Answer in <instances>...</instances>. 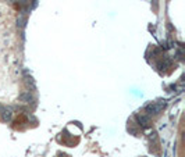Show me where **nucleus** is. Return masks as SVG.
<instances>
[{"label":"nucleus","instance_id":"nucleus-1","mask_svg":"<svg viewBox=\"0 0 185 157\" xmlns=\"http://www.w3.org/2000/svg\"><path fill=\"white\" fill-rule=\"evenodd\" d=\"M166 107V101H156V103H150L145 107V114L148 116H157V114L160 113L161 110Z\"/></svg>","mask_w":185,"mask_h":157},{"label":"nucleus","instance_id":"nucleus-2","mask_svg":"<svg viewBox=\"0 0 185 157\" xmlns=\"http://www.w3.org/2000/svg\"><path fill=\"white\" fill-rule=\"evenodd\" d=\"M14 117V110L10 106H3V109L0 110V120L3 122H11Z\"/></svg>","mask_w":185,"mask_h":157},{"label":"nucleus","instance_id":"nucleus-8","mask_svg":"<svg viewBox=\"0 0 185 157\" xmlns=\"http://www.w3.org/2000/svg\"><path fill=\"white\" fill-rule=\"evenodd\" d=\"M6 1H8V3H14V1H17V0H6Z\"/></svg>","mask_w":185,"mask_h":157},{"label":"nucleus","instance_id":"nucleus-4","mask_svg":"<svg viewBox=\"0 0 185 157\" xmlns=\"http://www.w3.org/2000/svg\"><path fill=\"white\" fill-rule=\"evenodd\" d=\"M18 100H20L21 103H24V104H29V103H33V101H35V96H33L29 90H27V92H21L20 93Z\"/></svg>","mask_w":185,"mask_h":157},{"label":"nucleus","instance_id":"nucleus-7","mask_svg":"<svg viewBox=\"0 0 185 157\" xmlns=\"http://www.w3.org/2000/svg\"><path fill=\"white\" fill-rule=\"evenodd\" d=\"M156 135H157L156 132H152V133H150V136H149V138H150V141H156V139H157Z\"/></svg>","mask_w":185,"mask_h":157},{"label":"nucleus","instance_id":"nucleus-5","mask_svg":"<svg viewBox=\"0 0 185 157\" xmlns=\"http://www.w3.org/2000/svg\"><path fill=\"white\" fill-rule=\"evenodd\" d=\"M25 24H27V17L21 11V14H18V17H17V28H24Z\"/></svg>","mask_w":185,"mask_h":157},{"label":"nucleus","instance_id":"nucleus-3","mask_svg":"<svg viewBox=\"0 0 185 157\" xmlns=\"http://www.w3.org/2000/svg\"><path fill=\"white\" fill-rule=\"evenodd\" d=\"M135 120H137V124L141 127V128H148L150 127L152 124V121H150V117H149L148 114L145 113H139L135 116Z\"/></svg>","mask_w":185,"mask_h":157},{"label":"nucleus","instance_id":"nucleus-6","mask_svg":"<svg viewBox=\"0 0 185 157\" xmlns=\"http://www.w3.org/2000/svg\"><path fill=\"white\" fill-rule=\"evenodd\" d=\"M171 65V60H170L169 57H166L164 60H161V61H159V64H157V68L160 70V71H164L167 67H170Z\"/></svg>","mask_w":185,"mask_h":157}]
</instances>
